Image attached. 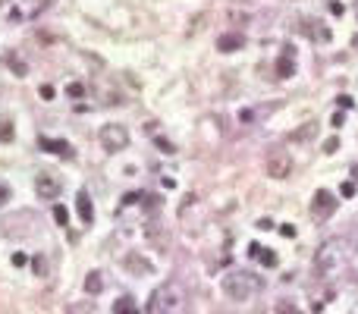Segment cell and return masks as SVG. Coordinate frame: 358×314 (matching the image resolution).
I'll return each instance as SVG.
<instances>
[{"mask_svg": "<svg viewBox=\"0 0 358 314\" xmlns=\"http://www.w3.org/2000/svg\"><path fill=\"white\" fill-rule=\"evenodd\" d=\"M185 305V289L182 283H176V280H167V283H161L154 292L148 296V305H145V311L148 314H179Z\"/></svg>", "mask_w": 358, "mask_h": 314, "instance_id": "cell-1", "label": "cell"}, {"mask_svg": "<svg viewBox=\"0 0 358 314\" xmlns=\"http://www.w3.org/2000/svg\"><path fill=\"white\" fill-rule=\"evenodd\" d=\"M223 292H227L233 302H248L251 296H258V289H261V280L255 277V273L248 270H229L227 277L220 280Z\"/></svg>", "mask_w": 358, "mask_h": 314, "instance_id": "cell-2", "label": "cell"}, {"mask_svg": "<svg viewBox=\"0 0 358 314\" xmlns=\"http://www.w3.org/2000/svg\"><path fill=\"white\" fill-rule=\"evenodd\" d=\"M340 264H342V242L340 239H327V242L317 248V255H314V273L317 277H333L336 270H340Z\"/></svg>", "mask_w": 358, "mask_h": 314, "instance_id": "cell-3", "label": "cell"}, {"mask_svg": "<svg viewBox=\"0 0 358 314\" xmlns=\"http://www.w3.org/2000/svg\"><path fill=\"white\" fill-rule=\"evenodd\" d=\"M101 145L107 151H123L126 145H129V129L119 123H107L101 126Z\"/></svg>", "mask_w": 358, "mask_h": 314, "instance_id": "cell-4", "label": "cell"}, {"mask_svg": "<svg viewBox=\"0 0 358 314\" xmlns=\"http://www.w3.org/2000/svg\"><path fill=\"white\" fill-rule=\"evenodd\" d=\"M336 195L333 192H327V189H317L314 192V201H311V217L314 220H327V217H333L336 214Z\"/></svg>", "mask_w": 358, "mask_h": 314, "instance_id": "cell-5", "label": "cell"}, {"mask_svg": "<svg viewBox=\"0 0 358 314\" xmlns=\"http://www.w3.org/2000/svg\"><path fill=\"white\" fill-rule=\"evenodd\" d=\"M264 170L274 179H286L289 173H293V157H289L286 151H270L267 160H264Z\"/></svg>", "mask_w": 358, "mask_h": 314, "instance_id": "cell-6", "label": "cell"}, {"mask_svg": "<svg viewBox=\"0 0 358 314\" xmlns=\"http://www.w3.org/2000/svg\"><path fill=\"white\" fill-rule=\"evenodd\" d=\"M35 192L44 198V201H54V198L60 195V179L54 176V173H38L35 176Z\"/></svg>", "mask_w": 358, "mask_h": 314, "instance_id": "cell-7", "label": "cell"}, {"mask_svg": "<svg viewBox=\"0 0 358 314\" xmlns=\"http://www.w3.org/2000/svg\"><path fill=\"white\" fill-rule=\"evenodd\" d=\"M126 270H129V273H135V277H142V273L148 277V273L154 270V267H151V261H148V258H142V255H138V251H129V255H126Z\"/></svg>", "mask_w": 358, "mask_h": 314, "instance_id": "cell-8", "label": "cell"}, {"mask_svg": "<svg viewBox=\"0 0 358 314\" xmlns=\"http://www.w3.org/2000/svg\"><path fill=\"white\" fill-rule=\"evenodd\" d=\"M242 44H245V38L239 35V32H227V35H220V38H217V50H223V53L242 50Z\"/></svg>", "mask_w": 358, "mask_h": 314, "instance_id": "cell-9", "label": "cell"}, {"mask_svg": "<svg viewBox=\"0 0 358 314\" xmlns=\"http://www.w3.org/2000/svg\"><path fill=\"white\" fill-rule=\"evenodd\" d=\"M38 145H41L44 151H50V154H60V157H72V148H69V142H63V138H38Z\"/></svg>", "mask_w": 358, "mask_h": 314, "instance_id": "cell-10", "label": "cell"}, {"mask_svg": "<svg viewBox=\"0 0 358 314\" xmlns=\"http://www.w3.org/2000/svg\"><path fill=\"white\" fill-rule=\"evenodd\" d=\"M248 255H251V258H258V261H261L264 267H277V255H274V251H270V248L264 251V248H261V245H258V242H251V245H248Z\"/></svg>", "mask_w": 358, "mask_h": 314, "instance_id": "cell-11", "label": "cell"}, {"mask_svg": "<svg viewBox=\"0 0 358 314\" xmlns=\"http://www.w3.org/2000/svg\"><path fill=\"white\" fill-rule=\"evenodd\" d=\"M76 204H79V217H82V223H91V220H95V208H91L88 192H79Z\"/></svg>", "mask_w": 358, "mask_h": 314, "instance_id": "cell-12", "label": "cell"}, {"mask_svg": "<svg viewBox=\"0 0 358 314\" xmlns=\"http://www.w3.org/2000/svg\"><path fill=\"white\" fill-rule=\"evenodd\" d=\"M145 232H148V239H151V242H154L161 251H167V248H170V236H167V232H161V226H154V223H151Z\"/></svg>", "mask_w": 358, "mask_h": 314, "instance_id": "cell-13", "label": "cell"}, {"mask_svg": "<svg viewBox=\"0 0 358 314\" xmlns=\"http://www.w3.org/2000/svg\"><path fill=\"white\" fill-rule=\"evenodd\" d=\"M295 72V63H293V57H289V53H283L280 60H277V76L280 79H289Z\"/></svg>", "mask_w": 358, "mask_h": 314, "instance_id": "cell-14", "label": "cell"}, {"mask_svg": "<svg viewBox=\"0 0 358 314\" xmlns=\"http://www.w3.org/2000/svg\"><path fill=\"white\" fill-rule=\"evenodd\" d=\"M104 289V280H101V273H88V277H85V292H88V296H98V292Z\"/></svg>", "mask_w": 358, "mask_h": 314, "instance_id": "cell-15", "label": "cell"}, {"mask_svg": "<svg viewBox=\"0 0 358 314\" xmlns=\"http://www.w3.org/2000/svg\"><path fill=\"white\" fill-rule=\"evenodd\" d=\"M114 314H142V311H138V305L132 302V298H119L114 305Z\"/></svg>", "mask_w": 358, "mask_h": 314, "instance_id": "cell-16", "label": "cell"}, {"mask_svg": "<svg viewBox=\"0 0 358 314\" xmlns=\"http://www.w3.org/2000/svg\"><path fill=\"white\" fill-rule=\"evenodd\" d=\"M314 132H317V123H305L302 129H295V132H293V142H308V138L314 135Z\"/></svg>", "mask_w": 358, "mask_h": 314, "instance_id": "cell-17", "label": "cell"}, {"mask_svg": "<svg viewBox=\"0 0 358 314\" xmlns=\"http://www.w3.org/2000/svg\"><path fill=\"white\" fill-rule=\"evenodd\" d=\"M305 35L314 38V41H330V32L327 29H314V22H305Z\"/></svg>", "mask_w": 358, "mask_h": 314, "instance_id": "cell-18", "label": "cell"}, {"mask_svg": "<svg viewBox=\"0 0 358 314\" xmlns=\"http://www.w3.org/2000/svg\"><path fill=\"white\" fill-rule=\"evenodd\" d=\"M54 220L60 226H66V223H69V211H66L63 204H57V208H54Z\"/></svg>", "mask_w": 358, "mask_h": 314, "instance_id": "cell-19", "label": "cell"}, {"mask_svg": "<svg viewBox=\"0 0 358 314\" xmlns=\"http://www.w3.org/2000/svg\"><path fill=\"white\" fill-rule=\"evenodd\" d=\"M13 135H16L13 123H0V142H13Z\"/></svg>", "mask_w": 358, "mask_h": 314, "instance_id": "cell-20", "label": "cell"}, {"mask_svg": "<svg viewBox=\"0 0 358 314\" xmlns=\"http://www.w3.org/2000/svg\"><path fill=\"white\" fill-rule=\"evenodd\" d=\"M66 95H69V98H82V95H85V88H82L79 82H72V85H66Z\"/></svg>", "mask_w": 358, "mask_h": 314, "instance_id": "cell-21", "label": "cell"}, {"mask_svg": "<svg viewBox=\"0 0 358 314\" xmlns=\"http://www.w3.org/2000/svg\"><path fill=\"white\" fill-rule=\"evenodd\" d=\"M32 267H35V273H38V277H44V270H48V264H44V258H41V255H38L35 261H32Z\"/></svg>", "mask_w": 358, "mask_h": 314, "instance_id": "cell-22", "label": "cell"}, {"mask_svg": "<svg viewBox=\"0 0 358 314\" xmlns=\"http://www.w3.org/2000/svg\"><path fill=\"white\" fill-rule=\"evenodd\" d=\"M277 314H302V311H298L295 305H286V302H283L280 308H277Z\"/></svg>", "mask_w": 358, "mask_h": 314, "instance_id": "cell-23", "label": "cell"}, {"mask_svg": "<svg viewBox=\"0 0 358 314\" xmlns=\"http://www.w3.org/2000/svg\"><path fill=\"white\" fill-rule=\"evenodd\" d=\"M336 148H340V142H336V138H327V142H324V151H327V154H333Z\"/></svg>", "mask_w": 358, "mask_h": 314, "instance_id": "cell-24", "label": "cell"}, {"mask_svg": "<svg viewBox=\"0 0 358 314\" xmlns=\"http://www.w3.org/2000/svg\"><path fill=\"white\" fill-rule=\"evenodd\" d=\"M280 232H283L286 239H293V236H295V226H293V223H283V226H280Z\"/></svg>", "mask_w": 358, "mask_h": 314, "instance_id": "cell-25", "label": "cell"}, {"mask_svg": "<svg viewBox=\"0 0 358 314\" xmlns=\"http://www.w3.org/2000/svg\"><path fill=\"white\" fill-rule=\"evenodd\" d=\"M157 148H161V151H167V154H170V151H173V145H170L167 138H157Z\"/></svg>", "mask_w": 358, "mask_h": 314, "instance_id": "cell-26", "label": "cell"}, {"mask_svg": "<svg viewBox=\"0 0 358 314\" xmlns=\"http://www.w3.org/2000/svg\"><path fill=\"white\" fill-rule=\"evenodd\" d=\"M10 66H13V69H16V72H19V76H22V72H25V63H19V60H16V57H13V60H10Z\"/></svg>", "mask_w": 358, "mask_h": 314, "instance_id": "cell-27", "label": "cell"}, {"mask_svg": "<svg viewBox=\"0 0 358 314\" xmlns=\"http://www.w3.org/2000/svg\"><path fill=\"white\" fill-rule=\"evenodd\" d=\"M342 195H346V198L355 195V182H342Z\"/></svg>", "mask_w": 358, "mask_h": 314, "instance_id": "cell-28", "label": "cell"}, {"mask_svg": "<svg viewBox=\"0 0 358 314\" xmlns=\"http://www.w3.org/2000/svg\"><path fill=\"white\" fill-rule=\"evenodd\" d=\"M25 261H29V258H25V255H22V251H16V255H13V264H16V267H22Z\"/></svg>", "mask_w": 358, "mask_h": 314, "instance_id": "cell-29", "label": "cell"}, {"mask_svg": "<svg viewBox=\"0 0 358 314\" xmlns=\"http://www.w3.org/2000/svg\"><path fill=\"white\" fill-rule=\"evenodd\" d=\"M10 201V189H6V185H0V204H6Z\"/></svg>", "mask_w": 358, "mask_h": 314, "instance_id": "cell-30", "label": "cell"}, {"mask_svg": "<svg viewBox=\"0 0 358 314\" xmlns=\"http://www.w3.org/2000/svg\"><path fill=\"white\" fill-rule=\"evenodd\" d=\"M330 13H333V16H342V3H330Z\"/></svg>", "mask_w": 358, "mask_h": 314, "instance_id": "cell-31", "label": "cell"}, {"mask_svg": "<svg viewBox=\"0 0 358 314\" xmlns=\"http://www.w3.org/2000/svg\"><path fill=\"white\" fill-rule=\"evenodd\" d=\"M41 98H54V88H50V85H41Z\"/></svg>", "mask_w": 358, "mask_h": 314, "instance_id": "cell-32", "label": "cell"}, {"mask_svg": "<svg viewBox=\"0 0 358 314\" xmlns=\"http://www.w3.org/2000/svg\"><path fill=\"white\" fill-rule=\"evenodd\" d=\"M352 173H355V176H358V166H352Z\"/></svg>", "mask_w": 358, "mask_h": 314, "instance_id": "cell-33", "label": "cell"}, {"mask_svg": "<svg viewBox=\"0 0 358 314\" xmlns=\"http://www.w3.org/2000/svg\"><path fill=\"white\" fill-rule=\"evenodd\" d=\"M3 3H6V0H0V6H3Z\"/></svg>", "mask_w": 358, "mask_h": 314, "instance_id": "cell-34", "label": "cell"}]
</instances>
